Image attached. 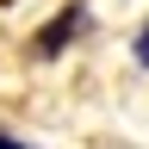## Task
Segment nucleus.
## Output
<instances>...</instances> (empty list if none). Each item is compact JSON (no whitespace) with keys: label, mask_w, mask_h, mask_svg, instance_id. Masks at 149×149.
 <instances>
[{"label":"nucleus","mask_w":149,"mask_h":149,"mask_svg":"<svg viewBox=\"0 0 149 149\" xmlns=\"http://www.w3.org/2000/svg\"><path fill=\"white\" fill-rule=\"evenodd\" d=\"M81 25H87V13H81V6H68V13H56L50 25L37 31V44H31V50H37V56H56V50H62V44H68V37L81 31Z\"/></svg>","instance_id":"1"},{"label":"nucleus","mask_w":149,"mask_h":149,"mask_svg":"<svg viewBox=\"0 0 149 149\" xmlns=\"http://www.w3.org/2000/svg\"><path fill=\"white\" fill-rule=\"evenodd\" d=\"M137 62H143V68H149V25H143V31H137Z\"/></svg>","instance_id":"2"},{"label":"nucleus","mask_w":149,"mask_h":149,"mask_svg":"<svg viewBox=\"0 0 149 149\" xmlns=\"http://www.w3.org/2000/svg\"><path fill=\"white\" fill-rule=\"evenodd\" d=\"M0 149H31L25 137H13V130H0Z\"/></svg>","instance_id":"3"}]
</instances>
